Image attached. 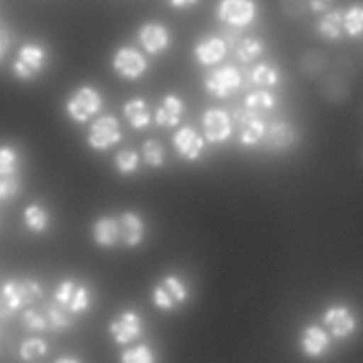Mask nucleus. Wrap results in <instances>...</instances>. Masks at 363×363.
Returning a JSON list of instances; mask_svg holds the SVG:
<instances>
[{
  "label": "nucleus",
  "mask_w": 363,
  "mask_h": 363,
  "mask_svg": "<svg viewBox=\"0 0 363 363\" xmlns=\"http://www.w3.org/2000/svg\"><path fill=\"white\" fill-rule=\"evenodd\" d=\"M43 296V286L33 278H9L0 288V319H9Z\"/></svg>",
  "instance_id": "obj_1"
},
{
  "label": "nucleus",
  "mask_w": 363,
  "mask_h": 363,
  "mask_svg": "<svg viewBox=\"0 0 363 363\" xmlns=\"http://www.w3.org/2000/svg\"><path fill=\"white\" fill-rule=\"evenodd\" d=\"M47 65V51L37 43L23 44L11 64V74L18 81L35 79Z\"/></svg>",
  "instance_id": "obj_2"
},
{
  "label": "nucleus",
  "mask_w": 363,
  "mask_h": 363,
  "mask_svg": "<svg viewBox=\"0 0 363 363\" xmlns=\"http://www.w3.org/2000/svg\"><path fill=\"white\" fill-rule=\"evenodd\" d=\"M102 108V96L91 85L77 88L65 101V112L77 123L88 122Z\"/></svg>",
  "instance_id": "obj_3"
},
{
  "label": "nucleus",
  "mask_w": 363,
  "mask_h": 363,
  "mask_svg": "<svg viewBox=\"0 0 363 363\" xmlns=\"http://www.w3.org/2000/svg\"><path fill=\"white\" fill-rule=\"evenodd\" d=\"M122 139V129L119 121L112 115H102L96 118L88 129L86 143L92 150L104 152L118 145Z\"/></svg>",
  "instance_id": "obj_4"
},
{
  "label": "nucleus",
  "mask_w": 363,
  "mask_h": 363,
  "mask_svg": "<svg viewBox=\"0 0 363 363\" xmlns=\"http://www.w3.org/2000/svg\"><path fill=\"white\" fill-rule=\"evenodd\" d=\"M189 296L184 282L176 275L164 277L152 292V299L156 308L162 311H172L177 305L186 302Z\"/></svg>",
  "instance_id": "obj_5"
},
{
  "label": "nucleus",
  "mask_w": 363,
  "mask_h": 363,
  "mask_svg": "<svg viewBox=\"0 0 363 363\" xmlns=\"http://www.w3.org/2000/svg\"><path fill=\"white\" fill-rule=\"evenodd\" d=\"M112 69L123 79H139L147 69L146 58L135 48L121 47L112 57Z\"/></svg>",
  "instance_id": "obj_6"
},
{
  "label": "nucleus",
  "mask_w": 363,
  "mask_h": 363,
  "mask_svg": "<svg viewBox=\"0 0 363 363\" xmlns=\"http://www.w3.org/2000/svg\"><path fill=\"white\" fill-rule=\"evenodd\" d=\"M201 125L204 138L208 143H223L233 133V122L230 115L220 108H208L203 112Z\"/></svg>",
  "instance_id": "obj_7"
},
{
  "label": "nucleus",
  "mask_w": 363,
  "mask_h": 363,
  "mask_svg": "<svg viewBox=\"0 0 363 363\" xmlns=\"http://www.w3.org/2000/svg\"><path fill=\"white\" fill-rule=\"evenodd\" d=\"M241 85V75L238 69L233 65H224L211 71L206 79V89L216 98H227L235 92V89Z\"/></svg>",
  "instance_id": "obj_8"
},
{
  "label": "nucleus",
  "mask_w": 363,
  "mask_h": 363,
  "mask_svg": "<svg viewBox=\"0 0 363 363\" xmlns=\"http://www.w3.org/2000/svg\"><path fill=\"white\" fill-rule=\"evenodd\" d=\"M257 6L250 0H223L217 6V17L231 26L245 27L254 18Z\"/></svg>",
  "instance_id": "obj_9"
},
{
  "label": "nucleus",
  "mask_w": 363,
  "mask_h": 363,
  "mask_svg": "<svg viewBox=\"0 0 363 363\" xmlns=\"http://www.w3.org/2000/svg\"><path fill=\"white\" fill-rule=\"evenodd\" d=\"M109 333L118 345H129L142 335V319L135 311H123L108 326Z\"/></svg>",
  "instance_id": "obj_10"
},
{
  "label": "nucleus",
  "mask_w": 363,
  "mask_h": 363,
  "mask_svg": "<svg viewBox=\"0 0 363 363\" xmlns=\"http://www.w3.org/2000/svg\"><path fill=\"white\" fill-rule=\"evenodd\" d=\"M323 323L336 339H346L356 330V319L347 306H330L323 313Z\"/></svg>",
  "instance_id": "obj_11"
},
{
  "label": "nucleus",
  "mask_w": 363,
  "mask_h": 363,
  "mask_svg": "<svg viewBox=\"0 0 363 363\" xmlns=\"http://www.w3.org/2000/svg\"><path fill=\"white\" fill-rule=\"evenodd\" d=\"M173 146L180 157L189 162L197 160L204 150V139L190 126H183L173 135Z\"/></svg>",
  "instance_id": "obj_12"
},
{
  "label": "nucleus",
  "mask_w": 363,
  "mask_h": 363,
  "mask_svg": "<svg viewBox=\"0 0 363 363\" xmlns=\"http://www.w3.org/2000/svg\"><path fill=\"white\" fill-rule=\"evenodd\" d=\"M138 40L147 54H160L167 50L170 35L167 28L160 23H145L138 31Z\"/></svg>",
  "instance_id": "obj_13"
},
{
  "label": "nucleus",
  "mask_w": 363,
  "mask_h": 363,
  "mask_svg": "<svg viewBox=\"0 0 363 363\" xmlns=\"http://www.w3.org/2000/svg\"><path fill=\"white\" fill-rule=\"evenodd\" d=\"M119 241L126 247H139L145 238V223L135 211H123L118 218Z\"/></svg>",
  "instance_id": "obj_14"
},
{
  "label": "nucleus",
  "mask_w": 363,
  "mask_h": 363,
  "mask_svg": "<svg viewBox=\"0 0 363 363\" xmlns=\"http://www.w3.org/2000/svg\"><path fill=\"white\" fill-rule=\"evenodd\" d=\"M240 123V143L244 146H255L265 135V123L251 111L237 112L235 115Z\"/></svg>",
  "instance_id": "obj_15"
},
{
  "label": "nucleus",
  "mask_w": 363,
  "mask_h": 363,
  "mask_svg": "<svg viewBox=\"0 0 363 363\" xmlns=\"http://www.w3.org/2000/svg\"><path fill=\"white\" fill-rule=\"evenodd\" d=\"M184 112V102L174 94L163 96L160 106L155 112V123L160 128H174L180 123Z\"/></svg>",
  "instance_id": "obj_16"
},
{
  "label": "nucleus",
  "mask_w": 363,
  "mask_h": 363,
  "mask_svg": "<svg viewBox=\"0 0 363 363\" xmlns=\"http://www.w3.org/2000/svg\"><path fill=\"white\" fill-rule=\"evenodd\" d=\"M92 240L98 247L111 248L119 242V224L118 218L104 216L94 221L91 228Z\"/></svg>",
  "instance_id": "obj_17"
},
{
  "label": "nucleus",
  "mask_w": 363,
  "mask_h": 363,
  "mask_svg": "<svg viewBox=\"0 0 363 363\" xmlns=\"http://www.w3.org/2000/svg\"><path fill=\"white\" fill-rule=\"evenodd\" d=\"M225 52L227 45L220 37L204 38L194 47V57L204 67L218 64L225 57Z\"/></svg>",
  "instance_id": "obj_18"
},
{
  "label": "nucleus",
  "mask_w": 363,
  "mask_h": 363,
  "mask_svg": "<svg viewBox=\"0 0 363 363\" xmlns=\"http://www.w3.org/2000/svg\"><path fill=\"white\" fill-rule=\"evenodd\" d=\"M330 345L328 333L316 326L309 325L301 333V349L309 357H319Z\"/></svg>",
  "instance_id": "obj_19"
},
{
  "label": "nucleus",
  "mask_w": 363,
  "mask_h": 363,
  "mask_svg": "<svg viewBox=\"0 0 363 363\" xmlns=\"http://www.w3.org/2000/svg\"><path fill=\"white\" fill-rule=\"evenodd\" d=\"M123 116L126 118L128 123L136 129H145L150 123V112L146 101L140 96H135L128 99L122 106Z\"/></svg>",
  "instance_id": "obj_20"
},
{
  "label": "nucleus",
  "mask_w": 363,
  "mask_h": 363,
  "mask_svg": "<svg viewBox=\"0 0 363 363\" xmlns=\"http://www.w3.org/2000/svg\"><path fill=\"white\" fill-rule=\"evenodd\" d=\"M23 224L28 231L43 234L50 227V214L41 204L31 203L23 210Z\"/></svg>",
  "instance_id": "obj_21"
},
{
  "label": "nucleus",
  "mask_w": 363,
  "mask_h": 363,
  "mask_svg": "<svg viewBox=\"0 0 363 363\" xmlns=\"http://www.w3.org/2000/svg\"><path fill=\"white\" fill-rule=\"evenodd\" d=\"M318 34L328 41L337 40L342 35V13L337 10H329L325 13L316 24Z\"/></svg>",
  "instance_id": "obj_22"
},
{
  "label": "nucleus",
  "mask_w": 363,
  "mask_h": 363,
  "mask_svg": "<svg viewBox=\"0 0 363 363\" xmlns=\"http://www.w3.org/2000/svg\"><path fill=\"white\" fill-rule=\"evenodd\" d=\"M268 139L278 149L289 147L295 142V129L289 122H277L269 128Z\"/></svg>",
  "instance_id": "obj_23"
},
{
  "label": "nucleus",
  "mask_w": 363,
  "mask_h": 363,
  "mask_svg": "<svg viewBox=\"0 0 363 363\" xmlns=\"http://www.w3.org/2000/svg\"><path fill=\"white\" fill-rule=\"evenodd\" d=\"M342 27L349 37H359L363 31V7L360 4L350 6L342 14Z\"/></svg>",
  "instance_id": "obj_24"
},
{
  "label": "nucleus",
  "mask_w": 363,
  "mask_h": 363,
  "mask_svg": "<svg viewBox=\"0 0 363 363\" xmlns=\"http://www.w3.org/2000/svg\"><path fill=\"white\" fill-rule=\"evenodd\" d=\"M139 162H140V157H139L138 152L128 149V147L118 150L115 155V159H113L115 167L121 176L133 174L139 167Z\"/></svg>",
  "instance_id": "obj_25"
},
{
  "label": "nucleus",
  "mask_w": 363,
  "mask_h": 363,
  "mask_svg": "<svg viewBox=\"0 0 363 363\" xmlns=\"http://www.w3.org/2000/svg\"><path fill=\"white\" fill-rule=\"evenodd\" d=\"M44 316L47 320V328H50L52 330L65 329V328L71 326L74 322L72 315L54 302L47 308V313Z\"/></svg>",
  "instance_id": "obj_26"
},
{
  "label": "nucleus",
  "mask_w": 363,
  "mask_h": 363,
  "mask_svg": "<svg viewBox=\"0 0 363 363\" xmlns=\"http://www.w3.org/2000/svg\"><path fill=\"white\" fill-rule=\"evenodd\" d=\"M142 157L150 167H162L164 163V147L156 139H147L142 145Z\"/></svg>",
  "instance_id": "obj_27"
},
{
  "label": "nucleus",
  "mask_w": 363,
  "mask_h": 363,
  "mask_svg": "<svg viewBox=\"0 0 363 363\" xmlns=\"http://www.w3.org/2000/svg\"><path fill=\"white\" fill-rule=\"evenodd\" d=\"M47 350H48V346L45 340H43L41 337H30L20 345L18 356L23 362H33L47 354Z\"/></svg>",
  "instance_id": "obj_28"
},
{
  "label": "nucleus",
  "mask_w": 363,
  "mask_h": 363,
  "mask_svg": "<svg viewBox=\"0 0 363 363\" xmlns=\"http://www.w3.org/2000/svg\"><path fill=\"white\" fill-rule=\"evenodd\" d=\"M18 169V153L10 145H0V177L16 176Z\"/></svg>",
  "instance_id": "obj_29"
},
{
  "label": "nucleus",
  "mask_w": 363,
  "mask_h": 363,
  "mask_svg": "<svg viewBox=\"0 0 363 363\" xmlns=\"http://www.w3.org/2000/svg\"><path fill=\"white\" fill-rule=\"evenodd\" d=\"M262 52H264V43L254 37L242 38L237 47V57L242 62L254 61Z\"/></svg>",
  "instance_id": "obj_30"
},
{
  "label": "nucleus",
  "mask_w": 363,
  "mask_h": 363,
  "mask_svg": "<svg viewBox=\"0 0 363 363\" xmlns=\"http://www.w3.org/2000/svg\"><path fill=\"white\" fill-rule=\"evenodd\" d=\"M275 106V96L268 91H255L245 96V109L255 113V111H267Z\"/></svg>",
  "instance_id": "obj_31"
},
{
  "label": "nucleus",
  "mask_w": 363,
  "mask_h": 363,
  "mask_svg": "<svg viewBox=\"0 0 363 363\" xmlns=\"http://www.w3.org/2000/svg\"><path fill=\"white\" fill-rule=\"evenodd\" d=\"M251 78L255 84L261 86H274L279 82V74L275 67L269 64H258L252 71H251Z\"/></svg>",
  "instance_id": "obj_32"
},
{
  "label": "nucleus",
  "mask_w": 363,
  "mask_h": 363,
  "mask_svg": "<svg viewBox=\"0 0 363 363\" xmlns=\"http://www.w3.org/2000/svg\"><path fill=\"white\" fill-rule=\"evenodd\" d=\"M121 363H155V354L146 345H138L121 353Z\"/></svg>",
  "instance_id": "obj_33"
},
{
  "label": "nucleus",
  "mask_w": 363,
  "mask_h": 363,
  "mask_svg": "<svg viewBox=\"0 0 363 363\" xmlns=\"http://www.w3.org/2000/svg\"><path fill=\"white\" fill-rule=\"evenodd\" d=\"M89 302L91 301H89V294H88L86 286H84L81 284H77L75 288H74V292L71 295V299L67 305V311L71 315L81 313V312H84L89 308Z\"/></svg>",
  "instance_id": "obj_34"
},
{
  "label": "nucleus",
  "mask_w": 363,
  "mask_h": 363,
  "mask_svg": "<svg viewBox=\"0 0 363 363\" xmlns=\"http://www.w3.org/2000/svg\"><path fill=\"white\" fill-rule=\"evenodd\" d=\"M301 71L308 75V77H312V75H316L319 74L323 67H325V57L322 52L319 51H309L308 54H305L302 58H301Z\"/></svg>",
  "instance_id": "obj_35"
},
{
  "label": "nucleus",
  "mask_w": 363,
  "mask_h": 363,
  "mask_svg": "<svg viewBox=\"0 0 363 363\" xmlns=\"http://www.w3.org/2000/svg\"><path fill=\"white\" fill-rule=\"evenodd\" d=\"M21 320H23V325L26 329L28 330H45L48 329L47 328V320H45V316L40 312H37L35 309H31V308H27L23 311V315H21Z\"/></svg>",
  "instance_id": "obj_36"
},
{
  "label": "nucleus",
  "mask_w": 363,
  "mask_h": 363,
  "mask_svg": "<svg viewBox=\"0 0 363 363\" xmlns=\"http://www.w3.org/2000/svg\"><path fill=\"white\" fill-rule=\"evenodd\" d=\"M20 191V179L16 176L0 177V201L14 199Z\"/></svg>",
  "instance_id": "obj_37"
},
{
  "label": "nucleus",
  "mask_w": 363,
  "mask_h": 363,
  "mask_svg": "<svg viewBox=\"0 0 363 363\" xmlns=\"http://www.w3.org/2000/svg\"><path fill=\"white\" fill-rule=\"evenodd\" d=\"M282 7H284L286 14H289V16L296 18V17L305 14V9L308 7V3H303V1H285V3H282Z\"/></svg>",
  "instance_id": "obj_38"
},
{
  "label": "nucleus",
  "mask_w": 363,
  "mask_h": 363,
  "mask_svg": "<svg viewBox=\"0 0 363 363\" xmlns=\"http://www.w3.org/2000/svg\"><path fill=\"white\" fill-rule=\"evenodd\" d=\"M308 7H311L315 13H328L332 7V1L328 0H311L308 1Z\"/></svg>",
  "instance_id": "obj_39"
},
{
  "label": "nucleus",
  "mask_w": 363,
  "mask_h": 363,
  "mask_svg": "<svg viewBox=\"0 0 363 363\" xmlns=\"http://www.w3.org/2000/svg\"><path fill=\"white\" fill-rule=\"evenodd\" d=\"M11 44V38H10V34L6 28L0 27V61L3 60V57L6 55L9 47Z\"/></svg>",
  "instance_id": "obj_40"
},
{
  "label": "nucleus",
  "mask_w": 363,
  "mask_h": 363,
  "mask_svg": "<svg viewBox=\"0 0 363 363\" xmlns=\"http://www.w3.org/2000/svg\"><path fill=\"white\" fill-rule=\"evenodd\" d=\"M197 3H199L197 0H172L169 4L173 6V7H177V9H187V7H191Z\"/></svg>",
  "instance_id": "obj_41"
},
{
  "label": "nucleus",
  "mask_w": 363,
  "mask_h": 363,
  "mask_svg": "<svg viewBox=\"0 0 363 363\" xmlns=\"http://www.w3.org/2000/svg\"><path fill=\"white\" fill-rule=\"evenodd\" d=\"M54 363H79L77 359H74V357H67V356H64V357H60V359H57Z\"/></svg>",
  "instance_id": "obj_42"
},
{
  "label": "nucleus",
  "mask_w": 363,
  "mask_h": 363,
  "mask_svg": "<svg viewBox=\"0 0 363 363\" xmlns=\"http://www.w3.org/2000/svg\"><path fill=\"white\" fill-rule=\"evenodd\" d=\"M0 333H1V329H0Z\"/></svg>",
  "instance_id": "obj_43"
}]
</instances>
